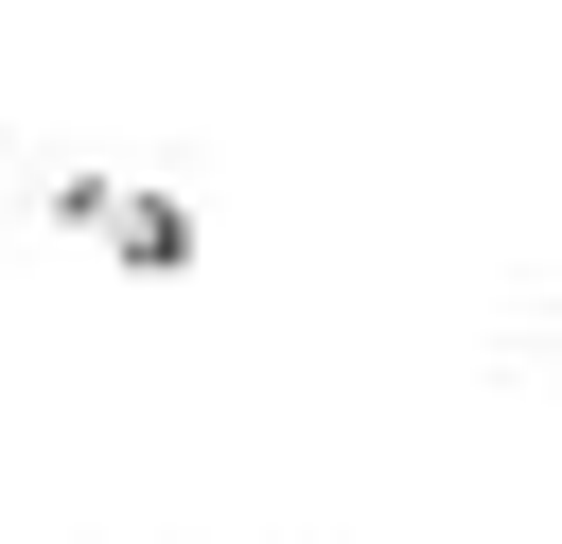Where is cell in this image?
I'll return each instance as SVG.
<instances>
[{"label": "cell", "instance_id": "6da1fadb", "mask_svg": "<svg viewBox=\"0 0 562 544\" xmlns=\"http://www.w3.org/2000/svg\"><path fill=\"white\" fill-rule=\"evenodd\" d=\"M35 211H53V228H70L88 263H123V281H176V263H193V211H176V193H158L140 158H70V175H53Z\"/></svg>", "mask_w": 562, "mask_h": 544}, {"label": "cell", "instance_id": "7a4b0ae2", "mask_svg": "<svg viewBox=\"0 0 562 544\" xmlns=\"http://www.w3.org/2000/svg\"><path fill=\"white\" fill-rule=\"evenodd\" d=\"M492 369H527V386H544V404H562V351H544V333H509V351H492Z\"/></svg>", "mask_w": 562, "mask_h": 544}]
</instances>
